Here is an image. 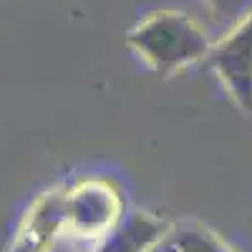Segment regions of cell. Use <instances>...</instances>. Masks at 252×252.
<instances>
[{"label":"cell","mask_w":252,"mask_h":252,"mask_svg":"<svg viewBox=\"0 0 252 252\" xmlns=\"http://www.w3.org/2000/svg\"><path fill=\"white\" fill-rule=\"evenodd\" d=\"M209 68L237 106L252 114V13L209 48Z\"/></svg>","instance_id":"3"},{"label":"cell","mask_w":252,"mask_h":252,"mask_svg":"<svg viewBox=\"0 0 252 252\" xmlns=\"http://www.w3.org/2000/svg\"><path fill=\"white\" fill-rule=\"evenodd\" d=\"M124 215V197L109 179H81L71 189H63V227L66 235L94 242Z\"/></svg>","instance_id":"2"},{"label":"cell","mask_w":252,"mask_h":252,"mask_svg":"<svg viewBox=\"0 0 252 252\" xmlns=\"http://www.w3.org/2000/svg\"><path fill=\"white\" fill-rule=\"evenodd\" d=\"M63 232V189H53L31 204L15 229L8 252H48Z\"/></svg>","instance_id":"5"},{"label":"cell","mask_w":252,"mask_h":252,"mask_svg":"<svg viewBox=\"0 0 252 252\" xmlns=\"http://www.w3.org/2000/svg\"><path fill=\"white\" fill-rule=\"evenodd\" d=\"M172 222L144 209H124V215L98 240L91 242L89 252H154L161 237L169 232Z\"/></svg>","instance_id":"4"},{"label":"cell","mask_w":252,"mask_h":252,"mask_svg":"<svg viewBox=\"0 0 252 252\" xmlns=\"http://www.w3.org/2000/svg\"><path fill=\"white\" fill-rule=\"evenodd\" d=\"M48 252H89V247H86V242H81V240H76V237H71V235L63 232V235L58 237V242H56Z\"/></svg>","instance_id":"8"},{"label":"cell","mask_w":252,"mask_h":252,"mask_svg":"<svg viewBox=\"0 0 252 252\" xmlns=\"http://www.w3.org/2000/svg\"><path fill=\"white\" fill-rule=\"evenodd\" d=\"M126 43L152 71L172 76L204 61L212 40L192 15L182 10H157L129 31Z\"/></svg>","instance_id":"1"},{"label":"cell","mask_w":252,"mask_h":252,"mask_svg":"<svg viewBox=\"0 0 252 252\" xmlns=\"http://www.w3.org/2000/svg\"><path fill=\"white\" fill-rule=\"evenodd\" d=\"M154 252H235L222 237L199 222L172 224Z\"/></svg>","instance_id":"6"},{"label":"cell","mask_w":252,"mask_h":252,"mask_svg":"<svg viewBox=\"0 0 252 252\" xmlns=\"http://www.w3.org/2000/svg\"><path fill=\"white\" fill-rule=\"evenodd\" d=\"M209 26L220 33L235 28L252 13V0H204Z\"/></svg>","instance_id":"7"}]
</instances>
